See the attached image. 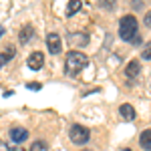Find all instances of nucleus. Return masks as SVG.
Segmentation results:
<instances>
[{
  "instance_id": "obj_1",
  "label": "nucleus",
  "mask_w": 151,
  "mask_h": 151,
  "mask_svg": "<svg viewBox=\"0 0 151 151\" xmlns=\"http://www.w3.org/2000/svg\"><path fill=\"white\" fill-rule=\"evenodd\" d=\"M89 65V57L81 52V50H70L67 55V60H65V67H67V75H77L79 70H83Z\"/></svg>"
},
{
  "instance_id": "obj_2",
  "label": "nucleus",
  "mask_w": 151,
  "mask_h": 151,
  "mask_svg": "<svg viewBox=\"0 0 151 151\" xmlns=\"http://www.w3.org/2000/svg\"><path fill=\"white\" fill-rule=\"evenodd\" d=\"M119 36L129 42L137 36V18L133 14H125L121 20H119Z\"/></svg>"
},
{
  "instance_id": "obj_3",
  "label": "nucleus",
  "mask_w": 151,
  "mask_h": 151,
  "mask_svg": "<svg viewBox=\"0 0 151 151\" xmlns=\"http://www.w3.org/2000/svg\"><path fill=\"white\" fill-rule=\"evenodd\" d=\"M69 137L73 143H77V145H85L87 141L91 139V133H89V129L83 127V125H73L69 131Z\"/></svg>"
},
{
  "instance_id": "obj_4",
  "label": "nucleus",
  "mask_w": 151,
  "mask_h": 151,
  "mask_svg": "<svg viewBox=\"0 0 151 151\" xmlns=\"http://www.w3.org/2000/svg\"><path fill=\"white\" fill-rule=\"evenodd\" d=\"M47 48L50 55H58L63 50V40H60V36L57 32H48L47 35Z\"/></svg>"
},
{
  "instance_id": "obj_5",
  "label": "nucleus",
  "mask_w": 151,
  "mask_h": 151,
  "mask_svg": "<svg viewBox=\"0 0 151 151\" xmlns=\"http://www.w3.org/2000/svg\"><path fill=\"white\" fill-rule=\"evenodd\" d=\"M45 67V55L42 52H32L30 57H28V69H32V70H40Z\"/></svg>"
},
{
  "instance_id": "obj_6",
  "label": "nucleus",
  "mask_w": 151,
  "mask_h": 151,
  "mask_svg": "<svg viewBox=\"0 0 151 151\" xmlns=\"http://www.w3.org/2000/svg\"><path fill=\"white\" fill-rule=\"evenodd\" d=\"M10 139L14 143H22V141L28 139V131L24 127H12L10 129Z\"/></svg>"
},
{
  "instance_id": "obj_7",
  "label": "nucleus",
  "mask_w": 151,
  "mask_h": 151,
  "mask_svg": "<svg viewBox=\"0 0 151 151\" xmlns=\"http://www.w3.org/2000/svg\"><path fill=\"white\" fill-rule=\"evenodd\" d=\"M35 36V28H32V24H24L22 28H20V35H18V40L22 42V45H26L30 38Z\"/></svg>"
},
{
  "instance_id": "obj_8",
  "label": "nucleus",
  "mask_w": 151,
  "mask_h": 151,
  "mask_svg": "<svg viewBox=\"0 0 151 151\" xmlns=\"http://www.w3.org/2000/svg\"><path fill=\"white\" fill-rule=\"evenodd\" d=\"M139 73H141L139 60H129V65L125 67V75H127V79H135Z\"/></svg>"
},
{
  "instance_id": "obj_9",
  "label": "nucleus",
  "mask_w": 151,
  "mask_h": 151,
  "mask_svg": "<svg viewBox=\"0 0 151 151\" xmlns=\"http://www.w3.org/2000/svg\"><path fill=\"white\" fill-rule=\"evenodd\" d=\"M119 113H121L123 119H127V121H133V119H135V109H133L129 103L121 105V107H119Z\"/></svg>"
},
{
  "instance_id": "obj_10",
  "label": "nucleus",
  "mask_w": 151,
  "mask_h": 151,
  "mask_svg": "<svg viewBox=\"0 0 151 151\" xmlns=\"http://www.w3.org/2000/svg\"><path fill=\"white\" fill-rule=\"evenodd\" d=\"M139 143H141V147H143V151H151V129L143 131L139 135Z\"/></svg>"
},
{
  "instance_id": "obj_11",
  "label": "nucleus",
  "mask_w": 151,
  "mask_h": 151,
  "mask_svg": "<svg viewBox=\"0 0 151 151\" xmlns=\"http://www.w3.org/2000/svg\"><path fill=\"white\" fill-rule=\"evenodd\" d=\"M69 40L73 42V45H77V47H85V45L89 42V36L85 35V32H81V35L77 32V35H70V36H69Z\"/></svg>"
},
{
  "instance_id": "obj_12",
  "label": "nucleus",
  "mask_w": 151,
  "mask_h": 151,
  "mask_svg": "<svg viewBox=\"0 0 151 151\" xmlns=\"http://www.w3.org/2000/svg\"><path fill=\"white\" fill-rule=\"evenodd\" d=\"M81 2H79V0H73V2H69V6H67V16H73V14H75V12H79L81 10Z\"/></svg>"
},
{
  "instance_id": "obj_13",
  "label": "nucleus",
  "mask_w": 151,
  "mask_h": 151,
  "mask_svg": "<svg viewBox=\"0 0 151 151\" xmlns=\"http://www.w3.org/2000/svg\"><path fill=\"white\" fill-rule=\"evenodd\" d=\"M12 57H14V50H12V48H6V52H0V69H2Z\"/></svg>"
},
{
  "instance_id": "obj_14",
  "label": "nucleus",
  "mask_w": 151,
  "mask_h": 151,
  "mask_svg": "<svg viewBox=\"0 0 151 151\" xmlns=\"http://www.w3.org/2000/svg\"><path fill=\"white\" fill-rule=\"evenodd\" d=\"M30 151H48V145L45 141H35V143L30 145Z\"/></svg>"
},
{
  "instance_id": "obj_15",
  "label": "nucleus",
  "mask_w": 151,
  "mask_h": 151,
  "mask_svg": "<svg viewBox=\"0 0 151 151\" xmlns=\"http://www.w3.org/2000/svg\"><path fill=\"white\" fill-rule=\"evenodd\" d=\"M141 58H145V60H151V42L143 47V50H141Z\"/></svg>"
},
{
  "instance_id": "obj_16",
  "label": "nucleus",
  "mask_w": 151,
  "mask_h": 151,
  "mask_svg": "<svg viewBox=\"0 0 151 151\" xmlns=\"http://www.w3.org/2000/svg\"><path fill=\"white\" fill-rule=\"evenodd\" d=\"M145 26H147V28H151V10L145 14Z\"/></svg>"
},
{
  "instance_id": "obj_17",
  "label": "nucleus",
  "mask_w": 151,
  "mask_h": 151,
  "mask_svg": "<svg viewBox=\"0 0 151 151\" xmlns=\"http://www.w3.org/2000/svg\"><path fill=\"white\" fill-rule=\"evenodd\" d=\"M26 87H28V89H35V91H38V89H40V85H36V83H28Z\"/></svg>"
},
{
  "instance_id": "obj_18",
  "label": "nucleus",
  "mask_w": 151,
  "mask_h": 151,
  "mask_svg": "<svg viewBox=\"0 0 151 151\" xmlns=\"http://www.w3.org/2000/svg\"><path fill=\"white\" fill-rule=\"evenodd\" d=\"M0 151H10V147H8L4 141H0Z\"/></svg>"
},
{
  "instance_id": "obj_19",
  "label": "nucleus",
  "mask_w": 151,
  "mask_h": 151,
  "mask_svg": "<svg viewBox=\"0 0 151 151\" xmlns=\"http://www.w3.org/2000/svg\"><path fill=\"white\" fill-rule=\"evenodd\" d=\"M131 42H133V45H141V36L137 35V36H135V38H133V40H131Z\"/></svg>"
},
{
  "instance_id": "obj_20",
  "label": "nucleus",
  "mask_w": 151,
  "mask_h": 151,
  "mask_svg": "<svg viewBox=\"0 0 151 151\" xmlns=\"http://www.w3.org/2000/svg\"><path fill=\"white\" fill-rule=\"evenodd\" d=\"M2 36H4V28L0 26V38H2Z\"/></svg>"
},
{
  "instance_id": "obj_21",
  "label": "nucleus",
  "mask_w": 151,
  "mask_h": 151,
  "mask_svg": "<svg viewBox=\"0 0 151 151\" xmlns=\"http://www.w3.org/2000/svg\"><path fill=\"white\" fill-rule=\"evenodd\" d=\"M123 151H131V149H123Z\"/></svg>"
}]
</instances>
